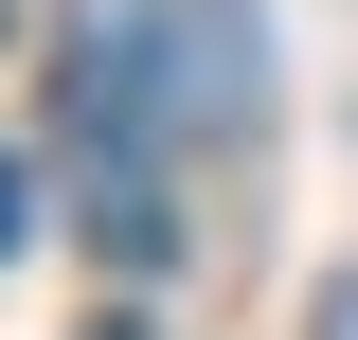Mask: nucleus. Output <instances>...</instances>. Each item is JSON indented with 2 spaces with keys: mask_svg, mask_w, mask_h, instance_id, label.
I'll return each instance as SVG.
<instances>
[{
  "mask_svg": "<svg viewBox=\"0 0 358 340\" xmlns=\"http://www.w3.org/2000/svg\"><path fill=\"white\" fill-rule=\"evenodd\" d=\"M54 90H72V126L233 143L268 108V18L251 0H72L54 18Z\"/></svg>",
  "mask_w": 358,
  "mask_h": 340,
  "instance_id": "obj_1",
  "label": "nucleus"
},
{
  "mask_svg": "<svg viewBox=\"0 0 358 340\" xmlns=\"http://www.w3.org/2000/svg\"><path fill=\"white\" fill-rule=\"evenodd\" d=\"M162 162H179V143H143V126H72V143H54V197H72V233L126 269V287H143V269H179V197H162Z\"/></svg>",
  "mask_w": 358,
  "mask_h": 340,
  "instance_id": "obj_2",
  "label": "nucleus"
},
{
  "mask_svg": "<svg viewBox=\"0 0 358 340\" xmlns=\"http://www.w3.org/2000/svg\"><path fill=\"white\" fill-rule=\"evenodd\" d=\"M305 340H358V269H341V287H322V304H305Z\"/></svg>",
  "mask_w": 358,
  "mask_h": 340,
  "instance_id": "obj_3",
  "label": "nucleus"
},
{
  "mask_svg": "<svg viewBox=\"0 0 358 340\" xmlns=\"http://www.w3.org/2000/svg\"><path fill=\"white\" fill-rule=\"evenodd\" d=\"M18 233H36V179H18V162H0V251H18Z\"/></svg>",
  "mask_w": 358,
  "mask_h": 340,
  "instance_id": "obj_4",
  "label": "nucleus"
},
{
  "mask_svg": "<svg viewBox=\"0 0 358 340\" xmlns=\"http://www.w3.org/2000/svg\"><path fill=\"white\" fill-rule=\"evenodd\" d=\"M90 340H143V323H90Z\"/></svg>",
  "mask_w": 358,
  "mask_h": 340,
  "instance_id": "obj_5",
  "label": "nucleus"
}]
</instances>
